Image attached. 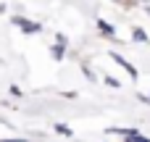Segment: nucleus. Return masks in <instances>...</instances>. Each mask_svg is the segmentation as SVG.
I'll return each mask as SVG.
<instances>
[{
	"mask_svg": "<svg viewBox=\"0 0 150 142\" xmlns=\"http://www.w3.org/2000/svg\"><path fill=\"white\" fill-rule=\"evenodd\" d=\"M13 24H16L24 34H40V32H42V24L29 21V18H24V16H13Z\"/></svg>",
	"mask_w": 150,
	"mask_h": 142,
	"instance_id": "nucleus-1",
	"label": "nucleus"
},
{
	"mask_svg": "<svg viewBox=\"0 0 150 142\" xmlns=\"http://www.w3.org/2000/svg\"><path fill=\"white\" fill-rule=\"evenodd\" d=\"M66 47H69V37L58 32V34H55V45L50 47V55H53L55 61H61V58L66 55Z\"/></svg>",
	"mask_w": 150,
	"mask_h": 142,
	"instance_id": "nucleus-2",
	"label": "nucleus"
},
{
	"mask_svg": "<svg viewBox=\"0 0 150 142\" xmlns=\"http://www.w3.org/2000/svg\"><path fill=\"white\" fill-rule=\"evenodd\" d=\"M111 58H113V61H116V63H119V66H121V69H124V71H127L132 79H137V76H140V71H137V69H134V66H132V63H129L124 55H119V53H111Z\"/></svg>",
	"mask_w": 150,
	"mask_h": 142,
	"instance_id": "nucleus-3",
	"label": "nucleus"
},
{
	"mask_svg": "<svg viewBox=\"0 0 150 142\" xmlns=\"http://www.w3.org/2000/svg\"><path fill=\"white\" fill-rule=\"evenodd\" d=\"M98 32H100L103 37H108V40H116V26L108 24L105 18H98Z\"/></svg>",
	"mask_w": 150,
	"mask_h": 142,
	"instance_id": "nucleus-4",
	"label": "nucleus"
},
{
	"mask_svg": "<svg viewBox=\"0 0 150 142\" xmlns=\"http://www.w3.org/2000/svg\"><path fill=\"white\" fill-rule=\"evenodd\" d=\"M132 40H134L137 45H148V42H150L148 32H145L142 26H132Z\"/></svg>",
	"mask_w": 150,
	"mask_h": 142,
	"instance_id": "nucleus-5",
	"label": "nucleus"
},
{
	"mask_svg": "<svg viewBox=\"0 0 150 142\" xmlns=\"http://www.w3.org/2000/svg\"><path fill=\"white\" fill-rule=\"evenodd\" d=\"M55 132H58V134H63V137H74V132H71L66 124H55Z\"/></svg>",
	"mask_w": 150,
	"mask_h": 142,
	"instance_id": "nucleus-6",
	"label": "nucleus"
},
{
	"mask_svg": "<svg viewBox=\"0 0 150 142\" xmlns=\"http://www.w3.org/2000/svg\"><path fill=\"white\" fill-rule=\"evenodd\" d=\"M103 82H105L108 87H113V90H119V87H121V82H119V79H113V76H103Z\"/></svg>",
	"mask_w": 150,
	"mask_h": 142,
	"instance_id": "nucleus-7",
	"label": "nucleus"
},
{
	"mask_svg": "<svg viewBox=\"0 0 150 142\" xmlns=\"http://www.w3.org/2000/svg\"><path fill=\"white\" fill-rule=\"evenodd\" d=\"M82 71H84V76H87L90 82H95V79H98V76H95V71H92L90 66H82Z\"/></svg>",
	"mask_w": 150,
	"mask_h": 142,
	"instance_id": "nucleus-8",
	"label": "nucleus"
},
{
	"mask_svg": "<svg viewBox=\"0 0 150 142\" xmlns=\"http://www.w3.org/2000/svg\"><path fill=\"white\" fill-rule=\"evenodd\" d=\"M0 142H26V140H21V137H18V140H0Z\"/></svg>",
	"mask_w": 150,
	"mask_h": 142,
	"instance_id": "nucleus-9",
	"label": "nucleus"
},
{
	"mask_svg": "<svg viewBox=\"0 0 150 142\" xmlns=\"http://www.w3.org/2000/svg\"><path fill=\"white\" fill-rule=\"evenodd\" d=\"M132 3H145V5H150V0H132Z\"/></svg>",
	"mask_w": 150,
	"mask_h": 142,
	"instance_id": "nucleus-10",
	"label": "nucleus"
},
{
	"mask_svg": "<svg viewBox=\"0 0 150 142\" xmlns=\"http://www.w3.org/2000/svg\"><path fill=\"white\" fill-rule=\"evenodd\" d=\"M145 11H148V16H150V5H145Z\"/></svg>",
	"mask_w": 150,
	"mask_h": 142,
	"instance_id": "nucleus-11",
	"label": "nucleus"
},
{
	"mask_svg": "<svg viewBox=\"0 0 150 142\" xmlns=\"http://www.w3.org/2000/svg\"><path fill=\"white\" fill-rule=\"evenodd\" d=\"M3 11H5V5H0V13H3Z\"/></svg>",
	"mask_w": 150,
	"mask_h": 142,
	"instance_id": "nucleus-12",
	"label": "nucleus"
},
{
	"mask_svg": "<svg viewBox=\"0 0 150 142\" xmlns=\"http://www.w3.org/2000/svg\"><path fill=\"white\" fill-rule=\"evenodd\" d=\"M113 3H124V0H113Z\"/></svg>",
	"mask_w": 150,
	"mask_h": 142,
	"instance_id": "nucleus-13",
	"label": "nucleus"
},
{
	"mask_svg": "<svg viewBox=\"0 0 150 142\" xmlns=\"http://www.w3.org/2000/svg\"><path fill=\"white\" fill-rule=\"evenodd\" d=\"M148 100H150V97H148Z\"/></svg>",
	"mask_w": 150,
	"mask_h": 142,
	"instance_id": "nucleus-14",
	"label": "nucleus"
}]
</instances>
